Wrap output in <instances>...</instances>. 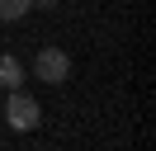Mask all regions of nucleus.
Listing matches in <instances>:
<instances>
[{
	"label": "nucleus",
	"instance_id": "7ed1b4c3",
	"mask_svg": "<svg viewBox=\"0 0 156 151\" xmlns=\"http://www.w3.org/2000/svg\"><path fill=\"white\" fill-rule=\"evenodd\" d=\"M19 80H24L19 57H14V52H0V90H19Z\"/></svg>",
	"mask_w": 156,
	"mask_h": 151
},
{
	"label": "nucleus",
	"instance_id": "20e7f679",
	"mask_svg": "<svg viewBox=\"0 0 156 151\" xmlns=\"http://www.w3.org/2000/svg\"><path fill=\"white\" fill-rule=\"evenodd\" d=\"M33 9V0H0V19H5V24H14V19H24Z\"/></svg>",
	"mask_w": 156,
	"mask_h": 151
},
{
	"label": "nucleus",
	"instance_id": "39448f33",
	"mask_svg": "<svg viewBox=\"0 0 156 151\" xmlns=\"http://www.w3.org/2000/svg\"><path fill=\"white\" fill-rule=\"evenodd\" d=\"M33 5H43V9H52V5H57V0H33Z\"/></svg>",
	"mask_w": 156,
	"mask_h": 151
},
{
	"label": "nucleus",
	"instance_id": "f257e3e1",
	"mask_svg": "<svg viewBox=\"0 0 156 151\" xmlns=\"http://www.w3.org/2000/svg\"><path fill=\"white\" fill-rule=\"evenodd\" d=\"M10 99H5V123H10L14 132H33L43 123V104L33 99V94H24V90H5Z\"/></svg>",
	"mask_w": 156,
	"mask_h": 151
},
{
	"label": "nucleus",
	"instance_id": "f03ea898",
	"mask_svg": "<svg viewBox=\"0 0 156 151\" xmlns=\"http://www.w3.org/2000/svg\"><path fill=\"white\" fill-rule=\"evenodd\" d=\"M33 76H38L43 85H66V76H71V57L62 52V47H43V52L33 57Z\"/></svg>",
	"mask_w": 156,
	"mask_h": 151
}]
</instances>
